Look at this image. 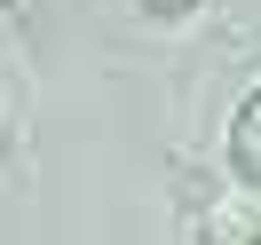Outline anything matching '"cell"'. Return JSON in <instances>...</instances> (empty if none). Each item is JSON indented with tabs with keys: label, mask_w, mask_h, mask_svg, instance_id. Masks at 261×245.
I'll use <instances>...</instances> for the list:
<instances>
[{
	"label": "cell",
	"mask_w": 261,
	"mask_h": 245,
	"mask_svg": "<svg viewBox=\"0 0 261 245\" xmlns=\"http://www.w3.org/2000/svg\"><path fill=\"white\" fill-rule=\"evenodd\" d=\"M229 166H238L245 198H261V87L238 103V119H229Z\"/></svg>",
	"instance_id": "6da1fadb"
},
{
	"label": "cell",
	"mask_w": 261,
	"mask_h": 245,
	"mask_svg": "<svg viewBox=\"0 0 261 245\" xmlns=\"http://www.w3.org/2000/svg\"><path fill=\"white\" fill-rule=\"evenodd\" d=\"M206 237H214V245H261V222H238L229 206H214V213H206Z\"/></svg>",
	"instance_id": "7a4b0ae2"
},
{
	"label": "cell",
	"mask_w": 261,
	"mask_h": 245,
	"mask_svg": "<svg viewBox=\"0 0 261 245\" xmlns=\"http://www.w3.org/2000/svg\"><path fill=\"white\" fill-rule=\"evenodd\" d=\"M150 8H166V16H174V8H190V0H150Z\"/></svg>",
	"instance_id": "3957f363"
}]
</instances>
